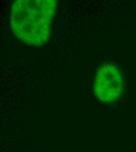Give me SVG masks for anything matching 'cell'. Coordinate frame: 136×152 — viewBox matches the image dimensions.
I'll list each match as a JSON object with an SVG mask.
<instances>
[{
  "label": "cell",
  "instance_id": "obj_1",
  "mask_svg": "<svg viewBox=\"0 0 136 152\" xmlns=\"http://www.w3.org/2000/svg\"><path fill=\"white\" fill-rule=\"evenodd\" d=\"M57 7L56 0L15 1L11 11L12 32L28 45H43L50 38Z\"/></svg>",
  "mask_w": 136,
  "mask_h": 152
},
{
  "label": "cell",
  "instance_id": "obj_2",
  "mask_svg": "<svg viewBox=\"0 0 136 152\" xmlns=\"http://www.w3.org/2000/svg\"><path fill=\"white\" fill-rule=\"evenodd\" d=\"M94 93L103 102H112L123 91V78L119 68L112 63L103 65L97 71L94 81Z\"/></svg>",
  "mask_w": 136,
  "mask_h": 152
}]
</instances>
